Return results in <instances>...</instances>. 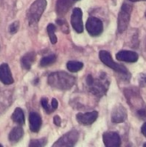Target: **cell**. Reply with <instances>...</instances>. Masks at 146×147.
I'll return each instance as SVG.
<instances>
[{
  "instance_id": "7402d4cb",
  "label": "cell",
  "mask_w": 146,
  "mask_h": 147,
  "mask_svg": "<svg viewBox=\"0 0 146 147\" xmlns=\"http://www.w3.org/2000/svg\"><path fill=\"white\" fill-rule=\"evenodd\" d=\"M40 103H41L42 108L46 110V112L47 114H51V113H52V112L54 111V109L52 108V106H50V105L48 104V101H47L46 98H45V97L42 98L41 101H40Z\"/></svg>"
},
{
  "instance_id": "603a6c76",
  "label": "cell",
  "mask_w": 146,
  "mask_h": 147,
  "mask_svg": "<svg viewBox=\"0 0 146 147\" xmlns=\"http://www.w3.org/2000/svg\"><path fill=\"white\" fill-rule=\"evenodd\" d=\"M46 145V139L43 138L40 140H32L31 143L29 144L30 147H42Z\"/></svg>"
},
{
  "instance_id": "4dcf8cb0",
  "label": "cell",
  "mask_w": 146,
  "mask_h": 147,
  "mask_svg": "<svg viewBox=\"0 0 146 147\" xmlns=\"http://www.w3.org/2000/svg\"><path fill=\"white\" fill-rule=\"evenodd\" d=\"M144 146H146V144H145V145H144Z\"/></svg>"
},
{
  "instance_id": "44dd1931",
  "label": "cell",
  "mask_w": 146,
  "mask_h": 147,
  "mask_svg": "<svg viewBox=\"0 0 146 147\" xmlns=\"http://www.w3.org/2000/svg\"><path fill=\"white\" fill-rule=\"evenodd\" d=\"M46 29H47V33H48V35H49V38H50L52 44H56L58 40H57L56 34H55V31H56L55 25L52 23H49Z\"/></svg>"
},
{
  "instance_id": "6da1fadb",
  "label": "cell",
  "mask_w": 146,
  "mask_h": 147,
  "mask_svg": "<svg viewBox=\"0 0 146 147\" xmlns=\"http://www.w3.org/2000/svg\"><path fill=\"white\" fill-rule=\"evenodd\" d=\"M47 82L48 84L52 88L66 90L72 88V86L75 84L76 78L75 77L65 71H57L49 75Z\"/></svg>"
},
{
  "instance_id": "9a60e30c",
  "label": "cell",
  "mask_w": 146,
  "mask_h": 147,
  "mask_svg": "<svg viewBox=\"0 0 146 147\" xmlns=\"http://www.w3.org/2000/svg\"><path fill=\"white\" fill-rule=\"evenodd\" d=\"M73 0H58L56 3V11L59 16H64L73 3Z\"/></svg>"
},
{
  "instance_id": "8fae6325",
  "label": "cell",
  "mask_w": 146,
  "mask_h": 147,
  "mask_svg": "<svg viewBox=\"0 0 146 147\" xmlns=\"http://www.w3.org/2000/svg\"><path fill=\"white\" fill-rule=\"evenodd\" d=\"M127 118L126 109L122 105L116 106L112 112V121L114 123L124 122Z\"/></svg>"
},
{
  "instance_id": "277c9868",
  "label": "cell",
  "mask_w": 146,
  "mask_h": 147,
  "mask_svg": "<svg viewBox=\"0 0 146 147\" xmlns=\"http://www.w3.org/2000/svg\"><path fill=\"white\" fill-rule=\"evenodd\" d=\"M99 57H100V59L101 61L106 65L107 66L110 67L111 69L114 70L115 71L119 72V73H121L123 75H129V72H128V70L122 65H119L117 63H115L113 59H112V56L110 54V53H108V51H105V50H102L100 51L99 53Z\"/></svg>"
},
{
  "instance_id": "5b68a950",
  "label": "cell",
  "mask_w": 146,
  "mask_h": 147,
  "mask_svg": "<svg viewBox=\"0 0 146 147\" xmlns=\"http://www.w3.org/2000/svg\"><path fill=\"white\" fill-rule=\"evenodd\" d=\"M86 82H87L88 86L89 87L90 91L93 94L99 96L105 94L108 88V84L105 83L103 81V78H102L101 80H96L93 78L91 75H89L87 77Z\"/></svg>"
},
{
  "instance_id": "ac0fdd59",
  "label": "cell",
  "mask_w": 146,
  "mask_h": 147,
  "mask_svg": "<svg viewBox=\"0 0 146 147\" xmlns=\"http://www.w3.org/2000/svg\"><path fill=\"white\" fill-rule=\"evenodd\" d=\"M11 118H12V120H13L14 122H15V123H17L19 125H23L24 122H25L24 113H23L22 109H20V108H16L15 109V111L12 114Z\"/></svg>"
},
{
  "instance_id": "83f0119b",
  "label": "cell",
  "mask_w": 146,
  "mask_h": 147,
  "mask_svg": "<svg viewBox=\"0 0 146 147\" xmlns=\"http://www.w3.org/2000/svg\"><path fill=\"white\" fill-rule=\"evenodd\" d=\"M138 114H139L140 116H142V117H145L146 116V111L145 110H144V109L139 110V111H138Z\"/></svg>"
},
{
  "instance_id": "8992f818",
  "label": "cell",
  "mask_w": 146,
  "mask_h": 147,
  "mask_svg": "<svg viewBox=\"0 0 146 147\" xmlns=\"http://www.w3.org/2000/svg\"><path fill=\"white\" fill-rule=\"evenodd\" d=\"M78 132L77 130H71L70 132H68L67 134H65V135H63L61 138H59L57 142H55L52 146L55 147H72L74 146L78 140Z\"/></svg>"
},
{
  "instance_id": "7a4b0ae2",
  "label": "cell",
  "mask_w": 146,
  "mask_h": 147,
  "mask_svg": "<svg viewBox=\"0 0 146 147\" xmlns=\"http://www.w3.org/2000/svg\"><path fill=\"white\" fill-rule=\"evenodd\" d=\"M46 0H35L31 4L27 12L28 20L30 25L36 24L40 21L44 10L46 9Z\"/></svg>"
},
{
  "instance_id": "52a82bcc",
  "label": "cell",
  "mask_w": 146,
  "mask_h": 147,
  "mask_svg": "<svg viewBox=\"0 0 146 147\" xmlns=\"http://www.w3.org/2000/svg\"><path fill=\"white\" fill-rule=\"evenodd\" d=\"M86 29L92 36H97L102 33V22L96 17H89L86 22Z\"/></svg>"
},
{
  "instance_id": "1f68e13d",
  "label": "cell",
  "mask_w": 146,
  "mask_h": 147,
  "mask_svg": "<svg viewBox=\"0 0 146 147\" xmlns=\"http://www.w3.org/2000/svg\"><path fill=\"white\" fill-rule=\"evenodd\" d=\"M73 1H78V0H73Z\"/></svg>"
},
{
  "instance_id": "cb8c5ba5",
  "label": "cell",
  "mask_w": 146,
  "mask_h": 147,
  "mask_svg": "<svg viewBox=\"0 0 146 147\" xmlns=\"http://www.w3.org/2000/svg\"><path fill=\"white\" fill-rule=\"evenodd\" d=\"M19 28V22H14L9 26V32L10 34H15L17 32Z\"/></svg>"
},
{
  "instance_id": "f1b7e54d",
  "label": "cell",
  "mask_w": 146,
  "mask_h": 147,
  "mask_svg": "<svg viewBox=\"0 0 146 147\" xmlns=\"http://www.w3.org/2000/svg\"><path fill=\"white\" fill-rule=\"evenodd\" d=\"M141 132H142V134H144V136H145L146 137V123H145V124L142 126V127H141Z\"/></svg>"
},
{
  "instance_id": "e0dca14e",
  "label": "cell",
  "mask_w": 146,
  "mask_h": 147,
  "mask_svg": "<svg viewBox=\"0 0 146 147\" xmlns=\"http://www.w3.org/2000/svg\"><path fill=\"white\" fill-rule=\"evenodd\" d=\"M23 134H24V131H23L22 127H15L10 131V133L9 134V140L13 144L17 143L23 137Z\"/></svg>"
},
{
  "instance_id": "d4e9b609",
  "label": "cell",
  "mask_w": 146,
  "mask_h": 147,
  "mask_svg": "<svg viewBox=\"0 0 146 147\" xmlns=\"http://www.w3.org/2000/svg\"><path fill=\"white\" fill-rule=\"evenodd\" d=\"M139 82V85L141 87H146V74L145 73L140 74Z\"/></svg>"
},
{
  "instance_id": "3957f363",
  "label": "cell",
  "mask_w": 146,
  "mask_h": 147,
  "mask_svg": "<svg viewBox=\"0 0 146 147\" xmlns=\"http://www.w3.org/2000/svg\"><path fill=\"white\" fill-rule=\"evenodd\" d=\"M133 10V6L129 3H124L120 8L119 16H118V31L119 33H123L126 30L131 18V14Z\"/></svg>"
},
{
  "instance_id": "4316f807",
  "label": "cell",
  "mask_w": 146,
  "mask_h": 147,
  "mask_svg": "<svg viewBox=\"0 0 146 147\" xmlns=\"http://www.w3.org/2000/svg\"><path fill=\"white\" fill-rule=\"evenodd\" d=\"M58 105H59V102H58V101L55 99V98H52V108L55 110V109H57V108H58Z\"/></svg>"
},
{
  "instance_id": "d6986e66",
  "label": "cell",
  "mask_w": 146,
  "mask_h": 147,
  "mask_svg": "<svg viewBox=\"0 0 146 147\" xmlns=\"http://www.w3.org/2000/svg\"><path fill=\"white\" fill-rule=\"evenodd\" d=\"M66 66L71 72H77L83 69V64L79 61H69Z\"/></svg>"
},
{
  "instance_id": "836d02e7",
  "label": "cell",
  "mask_w": 146,
  "mask_h": 147,
  "mask_svg": "<svg viewBox=\"0 0 146 147\" xmlns=\"http://www.w3.org/2000/svg\"><path fill=\"white\" fill-rule=\"evenodd\" d=\"M145 16H146V13H145Z\"/></svg>"
},
{
  "instance_id": "2e32d148",
  "label": "cell",
  "mask_w": 146,
  "mask_h": 147,
  "mask_svg": "<svg viewBox=\"0 0 146 147\" xmlns=\"http://www.w3.org/2000/svg\"><path fill=\"white\" fill-rule=\"evenodd\" d=\"M35 58H36V54L34 52H29L26 53L21 59V63L23 68H25L26 70H29L32 65L34 64V62L35 61Z\"/></svg>"
},
{
  "instance_id": "5bb4252c",
  "label": "cell",
  "mask_w": 146,
  "mask_h": 147,
  "mask_svg": "<svg viewBox=\"0 0 146 147\" xmlns=\"http://www.w3.org/2000/svg\"><path fill=\"white\" fill-rule=\"evenodd\" d=\"M41 124H42V120H41V117L40 116V115L35 112H31L29 115L30 130L34 133L39 132V130L40 129Z\"/></svg>"
},
{
  "instance_id": "484cf974",
  "label": "cell",
  "mask_w": 146,
  "mask_h": 147,
  "mask_svg": "<svg viewBox=\"0 0 146 147\" xmlns=\"http://www.w3.org/2000/svg\"><path fill=\"white\" fill-rule=\"evenodd\" d=\"M53 122H54V124L57 127H60V125H61V119H60V117L59 115H55L54 118H53Z\"/></svg>"
},
{
  "instance_id": "f546056e",
  "label": "cell",
  "mask_w": 146,
  "mask_h": 147,
  "mask_svg": "<svg viewBox=\"0 0 146 147\" xmlns=\"http://www.w3.org/2000/svg\"><path fill=\"white\" fill-rule=\"evenodd\" d=\"M131 2H138V1H146V0H130Z\"/></svg>"
},
{
  "instance_id": "4fadbf2b",
  "label": "cell",
  "mask_w": 146,
  "mask_h": 147,
  "mask_svg": "<svg viewBox=\"0 0 146 147\" xmlns=\"http://www.w3.org/2000/svg\"><path fill=\"white\" fill-rule=\"evenodd\" d=\"M116 59L120 61H125V62H130L133 63L138 61L139 59V55L137 53L133 52V51H126L123 50L119 52L116 54Z\"/></svg>"
},
{
  "instance_id": "d6a6232c",
  "label": "cell",
  "mask_w": 146,
  "mask_h": 147,
  "mask_svg": "<svg viewBox=\"0 0 146 147\" xmlns=\"http://www.w3.org/2000/svg\"><path fill=\"white\" fill-rule=\"evenodd\" d=\"M0 146H1V147H2V145H1V144H0Z\"/></svg>"
},
{
  "instance_id": "ba28073f",
  "label": "cell",
  "mask_w": 146,
  "mask_h": 147,
  "mask_svg": "<svg viewBox=\"0 0 146 147\" xmlns=\"http://www.w3.org/2000/svg\"><path fill=\"white\" fill-rule=\"evenodd\" d=\"M71 25L77 33H82L83 31V12L80 8H75L72 11Z\"/></svg>"
},
{
  "instance_id": "9c48e42d",
  "label": "cell",
  "mask_w": 146,
  "mask_h": 147,
  "mask_svg": "<svg viewBox=\"0 0 146 147\" xmlns=\"http://www.w3.org/2000/svg\"><path fill=\"white\" fill-rule=\"evenodd\" d=\"M104 145L107 147H118L121 145L120 135L115 132H107L102 136Z\"/></svg>"
},
{
  "instance_id": "7c38bea8",
  "label": "cell",
  "mask_w": 146,
  "mask_h": 147,
  "mask_svg": "<svg viewBox=\"0 0 146 147\" xmlns=\"http://www.w3.org/2000/svg\"><path fill=\"white\" fill-rule=\"evenodd\" d=\"M0 81L6 85L14 83V79L12 78V74L8 64L3 63L0 65Z\"/></svg>"
},
{
  "instance_id": "30bf717a",
  "label": "cell",
  "mask_w": 146,
  "mask_h": 147,
  "mask_svg": "<svg viewBox=\"0 0 146 147\" xmlns=\"http://www.w3.org/2000/svg\"><path fill=\"white\" fill-rule=\"evenodd\" d=\"M97 117H98V112L97 111H92V112H87V113H79L76 116L77 121L83 125L92 124L93 122L96 121Z\"/></svg>"
},
{
  "instance_id": "ffe728a7",
  "label": "cell",
  "mask_w": 146,
  "mask_h": 147,
  "mask_svg": "<svg viewBox=\"0 0 146 147\" xmlns=\"http://www.w3.org/2000/svg\"><path fill=\"white\" fill-rule=\"evenodd\" d=\"M57 59V57L56 55L54 54H51V55H48V56H46L44 58L41 59L40 62V65L41 67H46V66H48L52 64H53Z\"/></svg>"
}]
</instances>
